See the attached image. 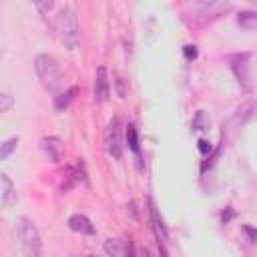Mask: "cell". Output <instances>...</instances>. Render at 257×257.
Masks as SVG:
<instances>
[{
    "mask_svg": "<svg viewBox=\"0 0 257 257\" xmlns=\"http://www.w3.org/2000/svg\"><path fill=\"white\" fill-rule=\"evenodd\" d=\"M52 28L58 36V40L68 48V50H74L78 46V40H80V30H78V20H76V14L70 6H60L54 20H52Z\"/></svg>",
    "mask_w": 257,
    "mask_h": 257,
    "instance_id": "6da1fadb",
    "label": "cell"
},
{
    "mask_svg": "<svg viewBox=\"0 0 257 257\" xmlns=\"http://www.w3.org/2000/svg\"><path fill=\"white\" fill-rule=\"evenodd\" d=\"M197 149H199L203 155H207V153H211V143H209L207 139H199V141H197Z\"/></svg>",
    "mask_w": 257,
    "mask_h": 257,
    "instance_id": "ac0fdd59",
    "label": "cell"
},
{
    "mask_svg": "<svg viewBox=\"0 0 257 257\" xmlns=\"http://www.w3.org/2000/svg\"><path fill=\"white\" fill-rule=\"evenodd\" d=\"M52 6H54L52 2H44V4H36V8H38L40 12H46V10H50Z\"/></svg>",
    "mask_w": 257,
    "mask_h": 257,
    "instance_id": "d6986e66",
    "label": "cell"
},
{
    "mask_svg": "<svg viewBox=\"0 0 257 257\" xmlns=\"http://www.w3.org/2000/svg\"><path fill=\"white\" fill-rule=\"evenodd\" d=\"M68 227H70V231L80 233V235H94V225L90 223V219L86 215H80V213L68 217Z\"/></svg>",
    "mask_w": 257,
    "mask_h": 257,
    "instance_id": "30bf717a",
    "label": "cell"
},
{
    "mask_svg": "<svg viewBox=\"0 0 257 257\" xmlns=\"http://www.w3.org/2000/svg\"><path fill=\"white\" fill-rule=\"evenodd\" d=\"M74 94H76V88H68L66 92L54 96V106H56V110H64V108L70 104V100L74 98Z\"/></svg>",
    "mask_w": 257,
    "mask_h": 257,
    "instance_id": "4fadbf2b",
    "label": "cell"
},
{
    "mask_svg": "<svg viewBox=\"0 0 257 257\" xmlns=\"http://www.w3.org/2000/svg\"><path fill=\"white\" fill-rule=\"evenodd\" d=\"M40 149L52 163H60L64 157V145L58 137H44L40 141Z\"/></svg>",
    "mask_w": 257,
    "mask_h": 257,
    "instance_id": "8992f818",
    "label": "cell"
},
{
    "mask_svg": "<svg viewBox=\"0 0 257 257\" xmlns=\"http://www.w3.org/2000/svg\"><path fill=\"white\" fill-rule=\"evenodd\" d=\"M94 96L98 100H108L110 96V80H108V70L104 66H98L94 72Z\"/></svg>",
    "mask_w": 257,
    "mask_h": 257,
    "instance_id": "52a82bcc",
    "label": "cell"
},
{
    "mask_svg": "<svg viewBox=\"0 0 257 257\" xmlns=\"http://www.w3.org/2000/svg\"><path fill=\"white\" fill-rule=\"evenodd\" d=\"M14 233L20 249L26 257H42V241L36 225L28 217H18L14 223Z\"/></svg>",
    "mask_w": 257,
    "mask_h": 257,
    "instance_id": "7a4b0ae2",
    "label": "cell"
},
{
    "mask_svg": "<svg viewBox=\"0 0 257 257\" xmlns=\"http://www.w3.org/2000/svg\"><path fill=\"white\" fill-rule=\"evenodd\" d=\"M12 96L8 94V92H2L0 94V112H8L10 110V106H12Z\"/></svg>",
    "mask_w": 257,
    "mask_h": 257,
    "instance_id": "2e32d148",
    "label": "cell"
},
{
    "mask_svg": "<svg viewBox=\"0 0 257 257\" xmlns=\"http://www.w3.org/2000/svg\"><path fill=\"white\" fill-rule=\"evenodd\" d=\"M104 149L110 157L114 159H120L122 155V145H120V128H118V118H112L108 124H106V131H104Z\"/></svg>",
    "mask_w": 257,
    "mask_h": 257,
    "instance_id": "277c9868",
    "label": "cell"
},
{
    "mask_svg": "<svg viewBox=\"0 0 257 257\" xmlns=\"http://www.w3.org/2000/svg\"><path fill=\"white\" fill-rule=\"evenodd\" d=\"M34 70H36V76L42 82V86L50 94L58 96V90L62 86V74H60V66H58L56 58L50 54H38L34 58Z\"/></svg>",
    "mask_w": 257,
    "mask_h": 257,
    "instance_id": "3957f363",
    "label": "cell"
},
{
    "mask_svg": "<svg viewBox=\"0 0 257 257\" xmlns=\"http://www.w3.org/2000/svg\"><path fill=\"white\" fill-rule=\"evenodd\" d=\"M0 201H2V207H6V209L16 203V189L6 173L0 175Z\"/></svg>",
    "mask_w": 257,
    "mask_h": 257,
    "instance_id": "9c48e42d",
    "label": "cell"
},
{
    "mask_svg": "<svg viewBox=\"0 0 257 257\" xmlns=\"http://www.w3.org/2000/svg\"><path fill=\"white\" fill-rule=\"evenodd\" d=\"M16 145H18V137H12V139L4 141V143H2V149H0V159L6 161V159L10 157V153L16 149Z\"/></svg>",
    "mask_w": 257,
    "mask_h": 257,
    "instance_id": "9a60e30c",
    "label": "cell"
},
{
    "mask_svg": "<svg viewBox=\"0 0 257 257\" xmlns=\"http://www.w3.org/2000/svg\"><path fill=\"white\" fill-rule=\"evenodd\" d=\"M191 126H193V131H199V133H205V131H209V126H211V120H209V116L205 114V110H199V112L195 114V118H193Z\"/></svg>",
    "mask_w": 257,
    "mask_h": 257,
    "instance_id": "7c38bea8",
    "label": "cell"
},
{
    "mask_svg": "<svg viewBox=\"0 0 257 257\" xmlns=\"http://www.w3.org/2000/svg\"><path fill=\"white\" fill-rule=\"evenodd\" d=\"M104 251L110 257H137L133 245L126 243L124 239H106L104 241Z\"/></svg>",
    "mask_w": 257,
    "mask_h": 257,
    "instance_id": "ba28073f",
    "label": "cell"
},
{
    "mask_svg": "<svg viewBox=\"0 0 257 257\" xmlns=\"http://www.w3.org/2000/svg\"><path fill=\"white\" fill-rule=\"evenodd\" d=\"M149 219H151V225H153V231H155V237H157V243L163 251V257H169L167 255V249H165V241H167V227L163 223V217L159 215V209L155 207L153 199H149Z\"/></svg>",
    "mask_w": 257,
    "mask_h": 257,
    "instance_id": "5b68a950",
    "label": "cell"
},
{
    "mask_svg": "<svg viewBox=\"0 0 257 257\" xmlns=\"http://www.w3.org/2000/svg\"><path fill=\"white\" fill-rule=\"evenodd\" d=\"M183 52H185V56H187V60H195L197 58V46L195 44H187L185 48H183Z\"/></svg>",
    "mask_w": 257,
    "mask_h": 257,
    "instance_id": "e0dca14e",
    "label": "cell"
},
{
    "mask_svg": "<svg viewBox=\"0 0 257 257\" xmlns=\"http://www.w3.org/2000/svg\"><path fill=\"white\" fill-rule=\"evenodd\" d=\"M237 22L243 28H257V14L255 12H241Z\"/></svg>",
    "mask_w": 257,
    "mask_h": 257,
    "instance_id": "5bb4252c",
    "label": "cell"
},
{
    "mask_svg": "<svg viewBox=\"0 0 257 257\" xmlns=\"http://www.w3.org/2000/svg\"><path fill=\"white\" fill-rule=\"evenodd\" d=\"M84 257H94V255H84Z\"/></svg>",
    "mask_w": 257,
    "mask_h": 257,
    "instance_id": "ffe728a7",
    "label": "cell"
},
{
    "mask_svg": "<svg viewBox=\"0 0 257 257\" xmlns=\"http://www.w3.org/2000/svg\"><path fill=\"white\" fill-rule=\"evenodd\" d=\"M126 143H128V149L137 155L139 169L143 171V165H141V143H139V133H137V126L135 124H128L126 126Z\"/></svg>",
    "mask_w": 257,
    "mask_h": 257,
    "instance_id": "8fae6325",
    "label": "cell"
}]
</instances>
